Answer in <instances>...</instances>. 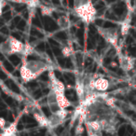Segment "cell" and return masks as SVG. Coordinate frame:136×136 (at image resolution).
I'll return each instance as SVG.
<instances>
[{
    "mask_svg": "<svg viewBox=\"0 0 136 136\" xmlns=\"http://www.w3.org/2000/svg\"><path fill=\"white\" fill-rule=\"evenodd\" d=\"M47 70H48V63L43 61H23L20 68V76L22 77V81L28 83L36 79Z\"/></svg>",
    "mask_w": 136,
    "mask_h": 136,
    "instance_id": "obj_1",
    "label": "cell"
},
{
    "mask_svg": "<svg viewBox=\"0 0 136 136\" xmlns=\"http://www.w3.org/2000/svg\"><path fill=\"white\" fill-rule=\"evenodd\" d=\"M75 13L82 22L90 24L96 19L97 10L91 0H74Z\"/></svg>",
    "mask_w": 136,
    "mask_h": 136,
    "instance_id": "obj_2",
    "label": "cell"
},
{
    "mask_svg": "<svg viewBox=\"0 0 136 136\" xmlns=\"http://www.w3.org/2000/svg\"><path fill=\"white\" fill-rule=\"evenodd\" d=\"M47 102L51 113L60 109H66L71 104L70 101L65 96V90L52 89V88H50V90L48 93Z\"/></svg>",
    "mask_w": 136,
    "mask_h": 136,
    "instance_id": "obj_3",
    "label": "cell"
},
{
    "mask_svg": "<svg viewBox=\"0 0 136 136\" xmlns=\"http://www.w3.org/2000/svg\"><path fill=\"white\" fill-rule=\"evenodd\" d=\"M24 48V44L16 37L12 35H9L1 45L0 49L1 51L6 55H12V54H22V50Z\"/></svg>",
    "mask_w": 136,
    "mask_h": 136,
    "instance_id": "obj_4",
    "label": "cell"
},
{
    "mask_svg": "<svg viewBox=\"0 0 136 136\" xmlns=\"http://www.w3.org/2000/svg\"><path fill=\"white\" fill-rule=\"evenodd\" d=\"M98 33L103 37V39L113 47H117L118 41V32L116 28L98 27Z\"/></svg>",
    "mask_w": 136,
    "mask_h": 136,
    "instance_id": "obj_5",
    "label": "cell"
},
{
    "mask_svg": "<svg viewBox=\"0 0 136 136\" xmlns=\"http://www.w3.org/2000/svg\"><path fill=\"white\" fill-rule=\"evenodd\" d=\"M68 115V112L66 109H60L55 112H52L51 115L48 117L49 120V125L48 128L49 129H55L58 126H60L62 123L64 121Z\"/></svg>",
    "mask_w": 136,
    "mask_h": 136,
    "instance_id": "obj_6",
    "label": "cell"
},
{
    "mask_svg": "<svg viewBox=\"0 0 136 136\" xmlns=\"http://www.w3.org/2000/svg\"><path fill=\"white\" fill-rule=\"evenodd\" d=\"M119 64L124 71H131L134 67V58L122 55L119 57Z\"/></svg>",
    "mask_w": 136,
    "mask_h": 136,
    "instance_id": "obj_7",
    "label": "cell"
},
{
    "mask_svg": "<svg viewBox=\"0 0 136 136\" xmlns=\"http://www.w3.org/2000/svg\"><path fill=\"white\" fill-rule=\"evenodd\" d=\"M76 91L78 96L79 100H82L86 95V90H85V84L83 81V77L77 76L76 81Z\"/></svg>",
    "mask_w": 136,
    "mask_h": 136,
    "instance_id": "obj_8",
    "label": "cell"
},
{
    "mask_svg": "<svg viewBox=\"0 0 136 136\" xmlns=\"http://www.w3.org/2000/svg\"><path fill=\"white\" fill-rule=\"evenodd\" d=\"M33 116H34V117H35V119L36 120V122L39 124L40 127L48 128L49 120H48V117H47L42 112H34Z\"/></svg>",
    "mask_w": 136,
    "mask_h": 136,
    "instance_id": "obj_9",
    "label": "cell"
},
{
    "mask_svg": "<svg viewBox=\"0 0 136 136\" xmlns=\"http://www.w3.org/2000/svg\"><path fill=\"white\" fill-rule=\"evenodd\" d=\"M17 125H18V119L14 120V122L10 123L8 126H6L2 130V135H15L17 133Z\"/></svg>",
    "mask_w": 136,
    "mask_h": 136,
    "instance_id": "obj_10",
    "label": "cell"
},
{
    "mask_svg": "<svg viewBox=\"0 0 136 136\" xmlns=\"http://www.w3.org/2000/svg\"><path fill=\"white\" fill-rule=\"evenodd\" d=\"M130 27H131V20L129 18V19H126L125 21L121 23V29H120L121 35H127L129 30H130Z\"/></svg>",
    "mask_w": 136,
    "mask_h": 136,
    "instance_id": "obj_11",
    "label": "cell"
},
{
    "mask_svg": "<svg viewBox=\"0 0 136 136\" xmlns=\"http://www.w3.org/2000/svg\"><path fill=\"white\" fill-rule=\"evenodd\" d=\"M41 13L45 15V16H51L53 11H54V8H51V7H48V6H41Z\"/></svg>",
    "mask_w": 136,
    "mask_h": 136,
    "instance_id": "obj_12",
    "label": "cell"
},
{
    "mask_svg": "<svg viewBox=\"0 0 136 136\" xmlns=\"http://www.w3.org/2000/svg\"><path fill=\"white\" fill-rule=\"evenodd\" d=\"M34 51V49L33 47L31 46L30 44H25L24 45V48H23V50H22V55L23 57H27L28 55L32 54Z\"/></svg>",
    "mask_w": 136,
    "mask_h": 136,
    "instance_id": "obj_13",
    "label": "cell"
},
{
    "mask_svg": "<svg viewBox=\"0 0 136 136\" xmlns=\"http://www.w3.org/2000/svg\"><path fill=\"white\" fill-rule=\"evenodd\" d=\"M23 3H25L32 9H35L39 6V0H23Z\"/></svg>",
    "mask_w": 136,
    "mask_h": 136,
    "instance_id": "obj_14",
    "label": "cell"
},
{
    "mask_svg": "<svg viewBox=\"0 0 136 136\" xmlns=\"http://www.w3.org/2000/svg\"><path fill=\"white\" fill-rule=\"evenodd\" d=\"M83 131H84V126H83V123H79L77 124L76 128V131H75V133L76 135H81L83 133Z\"/></svg>",
    "mask_w": 136,
    "mask_h": 136,
    "instance_id": "obj_15",
    "label": "cell"
},
{
    "mask_svg": "<svg viewBox=\"0 0 136 136\" xmlns=\"http://www.w3.org/2000/svg\"><path fill=\"white\" fill-rule=\"evenodd\" d=\"M71 52H72V50H71L69 47H63V49H62V53H63L64 57H69L71 55Z\"/></svg>",
    "mask_w": 136,
    "mask_h": 136,
    "instance_id": "obj_16",
    "label": "cell"
},
{
    "mask_svg": "<svg viewBox=\"0 0 136 136\" xmlns=\"http://www.w3.org/2000/svg\"><path fill=\"white\" fill-rule=\"evenodd\" d=\"M6 126H7V121H6V119L4 118V117H0V129L3 130Z\"/></svg>",
    "mask_w": 136,
    "mask_h": 136,
    "instance_id": "obj_17",
    "label": "cell"
},
{
    "mask_svg": "<svg viewBox=\"0 0 136 136\" xmlns=\"http://www.w3.org/2000/svg\"><path fill=\"white\" fill-rule=\"evenodd\" d=\"M4 0H0V16L2 15L3 12V8H4Z\"/></svg>",
    "mask_w": 136,
    "mask_h": 136,
    "instance_id": "obj_18",
    "label": "cell"
}]
</instances>
